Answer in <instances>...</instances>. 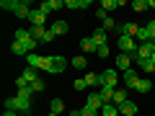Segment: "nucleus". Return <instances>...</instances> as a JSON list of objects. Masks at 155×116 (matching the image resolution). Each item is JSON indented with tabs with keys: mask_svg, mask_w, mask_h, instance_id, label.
Wrapping results in <instances>:
<instances>
[{
	"mask_svg": "<svg viewBox=\"0 0 155 116\" xmlns=\"http://www.w3.org/2000/svg\"><path fill=\"white\" fill-rule=\"evenodd\" d=\"M3 116H18V111H5Z\"/></svg>",
	"mask_w": 155,
	"mask_h": 116,
	"instance_id": "nucleus-38",
	"label": "nucleus"
},
{
	"mask_svg": "<svg viewBox=\"0 0 155 116\" xmlns=\"http://www.w3.org/2000/svg\"><path fill=\"white\" fill-rule=\"evenodd\" d=\"M88 106H93V108H104V98H101V93H98V90H91V93H88Z\"/></svg>",
	"mask_w": 155,
	"mask_h": 116,
	"instance_id": "nucleus-16",
	"label": "nucleus"
},
{
	"mask_svg": "<svg viewBox=\"0 0 155 116\" xmlns=\"http://www.w3.org/2000/svg\"><path fill=\"white\" fill-rule=\"evenodd\" d=\"M129 8H132V11H137V13H142V11H147V0H134Z\"/></svg>",
	"mask_w": 155,
	"mask_h": 116,
	"instance_id": "nucleus-31",
	"label": "nucleus"
},
{
	"mask_svg": "<svg viewBox=\"0 0 155 116\" xmlns=\"http://www.w3.org/2000/svg\"><path fill=\"white\" fill-rule=\"evenodd\" d=\"M65 8H72V11H83V8H91V0H65Z\"/></svg>",
	"mask_w": 155,
	"mask_h": 116,
	"instance_id": "nucleus-21",
	"label": "nucleus"
},
{
	"mask_svg": "<svg viewBox=\"0 0 155 116\" xmlns=\"http://www.w3.org/2000/svg\"><path fill=\"white\" fill-rule=\"evenodd\" d=\"M11 52H13V54H18V57L28 54V52H26V47H23L21 41H13V44H11Z\"/></svg>",
	"mask_w": 155,
	"mask_h": 116,
	"instance_id": "nucleus-28",
	"label": "nucleus"
},
{
	"mask_svg": "<svg viewBox=\"0 0 155 116\" xmlns=\"http://www.w3.org/2000/svg\"><path fill=\"white\" fill-rule=\"evenodd\" d=\"M101 116H119V108H116L114 103H104V108H101Z\"/></svg>",
	"mask_w": 155,
	"mask_h": 116,
	"instance_id": "nucleus-27",
	"label": "nucleus"
},
{
	"mask_svg": "<svg viewBox=\"0 0 155 116\" xmlns=\"http://www.w3.org/2000/svg\"><path fill=\"white\" fill-rule=\"evenodd\" d=\"M101 28H104V31L109 34V31H116V28H119V26H116V21H114V18L109 16V18H106V21H104V26H101Z\"/></svg>",
	"mask_w": 155,
	"mask_h": 116,
	"instance_id": "nucleus-30",
	"label": "nucleus"
},
{
	"mask_svg": "<svg viewBox=\"0 0 155 116\" xmlns=\"http://www.w3.org/2000/svg\"><path fill=\"white\" fill-rule=\"evenodd\" d=\"M153 54H155V41H145V44L137 47V54H134V60H150Z\"/></svg>",
	"mask_w": 155,
	"mask_h": 116,
	"instance_id": "nucleus-7",
	"label": "nucleus"
},
{
	"mask_svg": "<svg viewBox=\"0 0 155 116\" xmlns=\"http://www.w3.org/2000/svg\"><path fill=\"white\" fill-rule=\"evenodd\" d=\"M132 65H134V57L132 54H116V70H132Z\"/></svg>",
	"mask_w": 155,
	"mask_h": 116,
	"instance_id": "nucleus-9",
	"label": "nucleus"
},
{
	"mask_svg": "<svg viewBox=\"0 0 155 116\" xmlns=\"http://www.w3.org/2000/svg\"><path fill=\"white\" fill-rule=\"evenodd\" d=\"M28 5H31L28 0H3V3H0L3 11H11V13H18L21 8H28Z\"/></svg>",
	"mask_w": 155,
	"mask_h": 116,
	"instance_id": "nucleus-8",
	"label": "nucleus"
},
{
	"mask_svg": "<svg viewBox=\"0 0 155 116\" xmlns=\"http://www.w3.org/2000/svg\"><path fill=\"white\" fill-rule=\"evenodd\" d=\"M31 26H44L47 21V13H41V8H31V16H28Z\"/></svg>",
	"mask_w": 155,
	"mask_h": 116,
	"instance_id": "nucleus-12",
	"label": "nucleus"
},
{
	"mask_svg": "<svg viewBox=\"0 0 155 116\" xmlns=\"http://www.w3.org/2000/svg\"><path fill=\"white\" fill-rule=\"evenodd\" d=\"M28 31H31V36L36 39L39 44H49L52 39H54V34H52V31H49L47 26H31Z\"/></svg>",
	"mask_w": 155,
	"mask_h": 116,
	"instance_id": "nucleus-4",
	"label": "nucleus"
},
{
	"mask_svg": "<svg viewBox=\"0 0 155 116\" xmlns=\"http://www.w3.org/2000/svg\"><path fill=\"white\" fill-rule=\"evenodd\" d=\"M145 28H147V34H150V41H155V18H153V21H150Z\"/></svg>",
	"mask_w": 155,
	"mask_h": 116,
	"instance_id": "nucleus-33",
	"label": "nucleus"
},
{
	"mask_svg": "<svg viewBox=\"0 0 155 116\" xmlns=\"http://www.w3.org/2000/svg\"><path fill=\"white\" fill-rule=\"evenodd\" d=\"M28 67H36V70H44L49 75H60V72L67 70V60L65 57H41V54H26Z\"/></svg>",
	"mask_w": 155,
	"mask_h": 116,
	"instance_id": "nucleus-1",
	"label": "nucleus"
},
{
	"mask_svg": "<svg viewBox=\"0 0 155 116\" xmlns=\"http://www.w3.org/2000/svg\"><path fill=\"white\" fill-rule=\"evenodd\" d=\"M153 77H155V75H153Z\"/></svg>",
	"mask_w": 155,
	"mask_h": 116,
	"instance_id": "nucleus-43",
	"label": "nucleus"
},
{
	"mask_svg": "<svg viewBox=\"0 0 155 116\" xmlns=\"http://www.w3.org/2000/svg\"><path fill=\"white\" fill-rule=\"evenodd\" d=\"M116 31H119V34H122V36H137V31H140V26H137V23H122V26H119V28H116Z\"/></svg>",
	"mask_w": 155,
	"mask_h": 116,
	"instance_id": "nucleus-13",
	"label": "nucleus"
},
{
	"mask_svg": "<svg viewBox=\"0 0 155 116\" xmlns=\"http://www.w3.org/2000/svg\"><path fill=\"white\" fill-rule=\"evenodd\" d=\"M147 8H153V11H155V0H147Z\"/></svg>",
	"mask_w": 155,
	"mask_h": 116,
	"instance_id": "nucleus-39",
	"label": "nucleus"
},
{
	"mask_svg": "<svg viewBox=\"0 0 155 116\" xmlns=\"http://www.w3.org/2000/svg\"><path fill=\"white\" fill-rule=\"evenodd\" d=\"M31 85L28 88H23V90H18L16 95H11V98H5V111H18V114H31Z\"/></svg>",
	"mask_w": 155,
	"mask_h": 116,
	"instance_id": "nucleus-2",
	"label": "nucleus"
},
{
	"mask_svg": "<svg viewBox=\"0 0 155 116\" xmlns=\"http://www.w3.org/2000/svg\"><path fill=\"white\" fill-rule=\"evenodd\" d=\"M72 88H75V90H85L88 85H85V80H83V77H78L75 83H72Z\"/></svg>",
	"mask_w": 155,
	"mask_h": 116,
	"instance_id": "nucleus-34",
	"label": "nucleus"
},
{
	"mask_svg": "<svg viewBox=\"0 0 155 116\" xmlns=\"http://www.w3.org/2000/svg\"><path fill=\"white\" fill-rule=\"evenodd\" d=\"M60 8H65V0H44L41 3V13H54Z\"/></svg>",
	"mask_w": 155,
	"mask_h": 116,
	"instance_id": "nucleus-11",
	"label": "nucleus"
},
{
	"mask_svg": "<svg viewBox=\"0 0 155 116\" xmlns=\"http://www.w3.org/2000/svg\"><path fill=\"white\" fill-rule=\"evenodd\" d=\"M80 116H98V108H93V106L85 103L83 108H80Z\"/></svg>",
	"mask_w": 155,
	"mask_h": 116,
	"instance_id": "nucleus-32",
	"label": "nucleus"
},
{
	"mask_svg": "<svg viewBox=\"0 0 155 116\" xmlns=\"http://www.w3.org/2000/svg\"><path fill=\"white\" fill-rule=\"evenodd\" d=\"M98 93H101V98H104V103H111V101H114V88H101Z\"/></svg>",
	"mask_w": 155,
	"mask_h": 116,
	"instance_id": "nucleus-29",
	"label": "nucleus"
},
{
	"mask_svg": "<svg viewBox=\"0 0 155 116\" xmlns=\"http://www.w3.org/2000/svg\"><path fill=\"white\" fill-rule=\"evenodd\" d=\"M49 31L54 34V36H65V34L70 31V26H67L65 21H57V23H52V26H49Z\"/></svg>",
	"mask_w": 155,
	"mask_h": 116,
	"instance_id": "nucleus-20",
	"label": "nucleus"
},
{
	"mask_svg": "<svg viewBox=\"0 0 155 116\" xmlns=\"http://www.w3.org/2000/svg\"><path fill=\"white\" fill-rule=\"evenodd\" d=\"M47 116H57V114H52V111H49V114H47Z\"/></svg>",
	"mask_w": 155,
	"mask_h": 116,
	"instance_id": "nucleus-41",
	"label": "nucleus"
},
{
	"mask_svg": "<svg viewBox=\"0 0 155 116\" xmlns=\"http://www.w3.org/2000/svg\"><path fill=\"white\" fill-rule=\"evenodd\" d=\"M23 80H26V83L28 85H34V83H36V80H41V77H39V70H36V67H28V70H23Z\"/></svg>",
	"mask_w": 155,
	"mask_h": 116,
	"instance_id": "nucleus-19",
	"label": "nucleus"
},
{
	"mask_svg": "<svg viewBox=\"0 0 155 116\" xmlns=\"http://www.w3.org/2000/svg\"><path fill=\"white\" fill-rule=\"evenodd\" d=\"M137 39L134 36H119V49H122V54H137Z\"/></svg>",
	"mask_w": 155,
	"mask_h": 116,
	"instance_id": "nucleus-5",
	"label": "nucleus"
},
{
	"mask_svg": "<svg viewBox=\"0 0 155 116\" xmlns=\"http://www.w3.org/2000/svg\"><path fill=\"white\" fill-rule=\"evenodd\" d=\"M80 49H83L85 54H91V52H98V44H96L91 36H85V39H80Z\"/></svg>",
	"mask_w": 155,
	"mask_h": 116,
	"instance_id": "nucleus-18",
	"label": "nucleus"
},
{
	"mask_svg": "<svg viewBox=\"0 0 155 116\" xmlns=\"http://www.w3.org/2000/svg\"><path fill=\"white\" fill-rule=\"evenodd\" d=\"M31 90L34 93H41V90H44V80H36V83L31 85Z\"/></svg>",
	"mask_w": 155,
	"mask_h": 116,
	"instance_id": "nucleus-35",
	"label": "nucleus"
},
{
	"mask_svg": "<svg viewBox=\"0 0 155 116\" xmlns=\"http://www.w3.org/2000/svg\"><path fill=\"white\" fill-rule=\"evenodd\" d=\"M134 65H137L140 70H145L150 77L155 75V62H153V60H134Z\"/></svg>",
	"mask_w": 155,
	"mask_h": 116,
	"instance_id": "nucleus-17",
	"label": "nucleus"
},
{
	"mask_svg": "<svg viewBox=\"0 0 155 116\" xmlns=\"http://www.w3.org/2000/svg\"><path fill=\"white\" fill-rule=\"evenodd\" d=\"M96 54H98V57H101V60H109V47H101V49H98V52H96Z\"/></svg>",
	"mask_w": 155,
	"mask_h": 116,
	"instance_id": "nucleus-36",
	"label": "nucleus"
},
{
	"mask_svg": "<svg viewBox=\"0 0 155 116\" xmlns=\"http://www.w3.org/2000/svg\"><path fill=\"white\" fill-rule=\"evenodd\" d=\"M49 111L60 116L62 111H65V101H62V98H52V103H49Z\"/></svg>",
	"mask_w": 155,
	"mask_h": 116,
	"instance_id": "nucleus-26",
	"label": "nucleus"
},
{
	"mask_svg": "<svg viewBox=\"0 0 155 116\" xmlns=\"http://www.w3.org/2000/svg\"><path fill=\"white\" fill-rule=\"evenodd\" d=\"M127 101H129V93H127V90H114V101H111V103H114L116 108H119L122 103H127Z\"/></svg>",
	"mask_w": 155,
	"mask_h": 116,
	"instance_id": "nucleus-23",
	"label": "nucleus"
},
{
	"mask_svg": "<svg viewBox=\"0 0 155 116\" xmlns=\"http://www.w3.org/2000/svg\"><path fill=\"white\" fill-rule=\"evenodd\" d=\"M137 114V103L134 101H127V103L119 106V116H134Z\"/></svg>",
	"mask_w": 155,
	"mask_h": 116,
	"instance_id": "nucleus-15",
	"label": "nucleus"
},
{
	"mask_svg": "<svg viewBox=\"0 0 155 116\" xmlns=\"http://www.w3.org/2000/svg\"><path fill=\"white\" fill-rule=\"evenodd\" d=\"M96 18H101V21H106V18H109V13H106L104 8H96Z\"/></svg>",
	"mask_w": 155,
	"mask_h": 116,
	"instance_id": "nucleus-37",
	"label": "nucleus"
},
{
	"mask_svg": "<svg viewBox=\"0 0 155 116\" xmlns=\"http://www.w3.org/2000/svg\"><path fill=\"white\" fill-rule=\"evenodd\" d=\"M119 83V72L116 70H104L101 72V88H116Z\"/></svg>",
	"mask_w": 155,
	"mask_h": 116,
	"instance_id": "nucleus-6",
	"label": "nucleus"
},
{
	"mask_svg": "<svg viewBox=\"0 0 155 116\" xmlns=\"http://www.w3.org/2000/svg\"><path fill=\"white\" fill-rule=\"evenodd\" d=\"M122 80H124V85H127L129 90H134V85H137V80H140V77H137V70H127V72L122 75Z\"/></svg>",
	"mask_w": 155,
	"mask_h": 116,
	"instance_id": "nucleus-14",
	"label": "nucleus"
},
{
	"mask_svg": "<svg viewBox=\"0 0 155 116\" xmlns=\"http://www.w3.org/2000/svg\"><path fill=\"white\" fill-rule=\"evenodd\" d=\"M67 116H80V111H70V114H67Z\"/></svg>",
	"mask_w": 155,
	"mask_h": 116,
	"instance_id": "nucleus-40",
	"label": "nucleus"
},
{
	"mask_svg": "<svg viewBox=\"0 0 155 116\" xmlns=\"http://www.w3.org/2000/svg\"><path fill=\"white\" fill-rule=\"evenodd\" d=\"M150 60H153V62H155V54H153V57H150Z\"/></svg>",
	"mask_w": 155,
	"mask_h": 116,
	"instance_id": "nucleus-42",
	"label": "nucleus"
},
{
	"mask_svg": "<svg viewBox=\"0 0 155 116\" xmlns=\"http://www.w3.org/2000/svg\"><path fill=\"white\" fill-rule=\"evenodd\" d=\"M13 41H21V44L26 47L28 54H34V49L39 47V41L31 36V31H28V28H16V34H13Z\"/></svg>",
	"mask_w": 155,
	"mask_h": 116,
	"instance_id": "nucleus-3",
	"label": "nucleus"
},
{
	"mask_svg": "<svg viewBox=\"0 0 155 116\" xmlns=\"http://www.w3.org/2000/svg\"><path fill=\"white\" fill-rule=\"evenodd\" d=\"M83 80H85V85H88V88H93V85H101V72H88Z\"/></svg>",
	"mask_w": 155,
	"mask_h": 116,
	"instance_id": "nucleus-25",
	"label": "nucleus"
},
{
	"mask_svg": "<svg viewBox=\"0 0 155 116\" xmlns=\"http://www.w3.org/2000/svg\"><path fill=\"white\" fill-rule=\"evenodd\" d=\"M150 88H153V80H150V77H140L137 85H134V90H137V93H147Z\"/></svg>",
	"mask_w": 155,
	"mask_h": 116,
	"instance_id": "nucleus-22",
	"label": "nucleus"
},
{
	"mask_svg": "<svg viewBox=\"0 0 155 116\" xmlns=\"http://www.w3.org/2000/svg\"><path fill=\"white\" fill-rule=\"evenodd\" d=\"M91 39H93L96 44H98V49H101V47H109V34H106L104 28H93V34H91Z\"/></svg>",
	"mask_w": 155,
	"mask_h": 116,
	"instance_id": "nucleus-10",
	"label": "nucleus"
},
{
	"mask_svg": "<svg viewBox=\"0 0 155 116\" xmlns=\"http://www.w3.org/2000/svg\"><path fill=\"white\" fill-rule=\"evenodd\" d=\"M70 67H75V70H85V67H88V60H85L83 54H78V57L70 60Z\"/></svg>",
	"mask_w": 155,
	"mask_h": 116,
	"instance_id": "nucleus-24",
	"label": "nucleus"
}]
</instances>
